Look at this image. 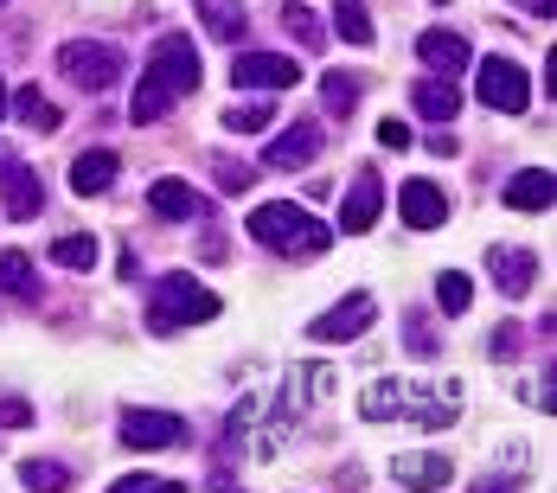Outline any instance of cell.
<instances>
[{
	"mask_svg": "<svg viewBox=\"0 0 557 493\" xmlns=\"http://www.w3.org/2000/svg\"><path fill=\"white\" fill-rule=\"evenodd\" d=\"M0 295H13V301H46V282L33 270V257L26 250H0Z\"/></svg>",
	"mask_w": 557,
	"mask_h": 493,
	"instance_id": "18",
	"label": "cell"
},
{
	"mask_svg": "<svg viewBox=\"0 0 557 493\" xmlns=\"http://www.w3.org/2000/svg\"><path fill=\"white\" fill-rule=\"evenodd\" d=\"M0 206H7V219L13 224H26V219L46 212V186H39V173H33L26 161H13L7 148H0Z\"/></svg>",
	"mask_w": 557,
	"mask_h": 493,
	"instance_id": "8",
	"label": "cell"
},
{
	"mask_svg": "<svg viewBox=\"0 0 557 493\" xmlns=\"http://www.w3.org/2000/svg\"><path fill=\"white\" fill-rule=\"evenodd\" d=\"M552 199H557L552 167H525V173H512L506 193H500V206H512V212H545Z\"/></svg>",
	"mask_w": 557,
	"mask_h": 493,
	"instance_id": "16",
	"label": "cell"
},
{
	"mask_svg": "<svg viewBox=\"0 0 557 493\" xmlns=\"http://www.w3.org/2000/svg\"><path fill=\"white\" fill-rule=\"evenodd\" d=\"M0 115H7V90H0Z\"/></svg>",
	"mask_w": 557,
	"mask_h": 493,
	"instance_id": "35",
	"label": "cell"
},
{
	"mask_svg": "<svg viewBox=\"0 0 557 493\" xmlns=\"http://www.w3.org/2000/svg\"><path fill=\"white\" fill-rule=\"evenodd\" d=\"M379 148H391V155H397V148H410V128H404V122H379Z\"/></svg>",
	"mask_w": 557,
	"mask_h": 493,
	"instance_id": "33",
	"label": "cell"
},
{
	"mask_svg": "<svg viewBox=\"0 0 557 493\" xmlns=\"http://www.w3.org/2000/svg\"><path fill=\"white\" fill-rule=\"evenodd\" d=\"M199 20H206V33L224 39V46H237V39H244V26H250L244 0H199Z\"/></svg>",
	"mask_w": 557,
	"mask_h": 493,
	"instance_id": "22",
	"label": "cell"
},
{
	"mask_svg": "<svg viewBox=\"0 0 557 493\" xmlns=\"http://www.w3.org/2000/svg\"><path fill=\"white\" fill-rule=\"evenodd\" d=\"M231 84H244V90H295L301 64L288 52H237L231 58Z\"/></svg>",
	"mask_w": 557,
	"mask_h": 493,
	"instance_id": "10",
	"label": "cell"
},
{
	"mask_svg": "<svg viewBox=\"0 0 557 493\" xmlns=\"http://www.w3.org/2000/svg\"><path fill=\"white\" fill-rule=\"evenodd\" d=\"M212 173H219V193H244L257 180V167H244V161H212Z\"/></svg>",
	"mask_w": 557,
	"mask_h": 493,
	"instance_id": "32",
	"label": "cell"
},
{
	"mask_svg": "<svg viewBox=\"0 0 557 493\" xmlns=\"http://www.w3.org/2000/svg\"><path fill=\"white\" fill-rule=\"evenodd\" d=\"M0 7H7V0H0Z\"/></svg>",
	"mask_w": 557,
	"mask_h": 493,
	"instance_id": "36",
	"label": "cell"
},
{
	"mask_svg": "<svg viewBox=\"0 0 557 493\" xmlns=\"http://www.w3.org/2000/svg\"><path fill=\"white\" fill-rule=\"evenodd\" d=\"M244 231H250L257 244L282 250V257H295V263H314V257H327V244H334V224L308 219L301 206H257Z\"/></svg>",
	"mask_w": 557,
	"mask_h": 493,
	"instance_id": "3",
	"label": "cell"
},
{
	"mask_svg": "<svg viewBox=\"0 0 557 493\" xmlns=\"http://www.w3.org/2000/svg\"><path fill=\"white\" fill-rule=\"evenodd\" d=\"M219 295L199 282V275L173 270L161 275L154 288H148V333H180V328H206V321H219Z\"/></svg>",
	"mask_w": 557,
	"mask_h": 493,
	"instance_id": "2",
	"label": "cell"
},
{
	"mask_svg": "<svg viewBox=\"0 0 557 493\" xmlns=\"http://www.w3.org/2000/svg\"><path fill=\"white\" fill-rule=\"evenodd\" d=\"M397 212H404L410 231H436V224H448V193L436 180H404L397 186Z\"/></svg>",
	"mask_w": 557,
	"mask_h": 493,
	"instance_id": "12",
	"label": "cell"
},
{
	"mask_svg": "<svg viewBox=\"0 0 557 493\" xmlns=\"http://www.w3.org/2000/svg\"><path fill=\"white\" fill-rule=\"evenodd\" d=\"M115 173H122V155H115V148H90V155L71 161V193H77V199H97V193L115 186Z\"/></svg>",
	"mask_w": 557,
	"mask_h": 493,
	"instance_id": "15",
	"label": "cell"
},
{
	"mask_svg": "<svg viewBox=\"0 0 557 493\" xmlns=\"http://www.w3.org/2000/svg\"><path fill=\"white\" fill-rule=\"evenodd\" d=\"M219 122L231 128V135H257V128H270V122H276V103H231Z\"/></svg>",
	"mask_w": 557,
	"mask_h": 493,
	"instance_id": "28",
	"label": "cell"
},
{
	"mask_svg": "<svg viewBox=\"0 0 557 493\" xmlns=\"http://www.w3.org/2000/svg\"><path fill=\"white\" fill-rule=\"evenodd\" d=\"M404 340H410V353H417V359H436V328H430V315H423V308H404Z\"/></svg>",
	"mask_w": 557,
	"mask_h": 493,
	"instance_id": "30",
	"label": "cell"
},
{
	"mask_svg": "<svg viewBox=\"0 0 557 493\" xmlns=\"http://www.w3.org/2000/svg\"><path fill=\"white\" fill-rule=\"evenodd\" d=\"M321 97H327V115L346 122V115L359 110V77H352V71H327V77H321Z\"/></svg>",
	"mask_w": 557,
	"mask_h": 493,
	"instance_id": "26",
	"label": "cell"
},
{
	"mask_svg": "<svg viewBox=\"0 0 557 493\" xmlns=\"http://www.w3.org/2000/svg\"><path fill=\"white\" fill-rule=\"evenodd\" d=\"M20 488H33V493H58V488H71V468H64V461H46V455H39V461L26 455V461H20Z\"/></svg>",
	"mask_w": 557,
	"mask_h": 493,
	"instance_id": "24",
	"label": "cell"
},
{
	"mask_svg": "<svg viewBox=\"0 0 557 493\" xmlns=\"http://www.w3.org/2000/svg\"><path fill=\"white\" fill-rule=\"evenodd\" d=\"M487 270H494V282H500L506 301H525L532 275H539V257H532L525 244H494V250H487Z\"/></svg>",
	"mask_w": 557,
	"mask_h": 493,
	"instance_id": "13",
	"label": "cell"
},
{
	"mask_svg": "<svg viewBox=\"0 0 557 493\" xmlns=\"http://www.w3.org/2000/svg\"><path fill=\"white\" fill-rule=\"evenodd\" d=\"M58 77L71 90L97 97V90H110L115 77H122V52H115L110 39H64L58 46Z\"/></svg>",
	"mask_w": 557,
	"mask_h": 493,
	"instance_id": "4",
	"label": "cell"
},
{
	"mask_svg": "<svg viewBox=\"0 0 557 493\" xmlns=\"http://www.w3.org/2000/svg\"><path fill=\"white\" fill-rule=\"evenodd\" d=\"M410 110L423 115V122H455L461 115V97H455V84L448 77H423V84H410Z\"/></svg>",
	"mask_w": 557,
	"mask_h": 493,
	"instance_id": "20",
	"label": "cell"
},
{
	"mask_svg": "<svg viewBox=\"0 0 557 493\" xmlns=\"http://www.w3.org/2000/svg\"><path fill=\"white\" fill-rule=\"evenodd\" d=\"M115 436H122V448H180L193 430L180 410H122Z\"/></svg>",
	"mask_w": 557,
	"mask_h": 493,
	"instance_id": "5",
	"label": "cell"
},
{
	"mask_svg": "<svg viewBox=\"0 0 557 493\" xmlns=\"http://www.w3.org/2000/svg\"><path fill=\"white\" fill-rule=\"evenodd\" d=\"M417 58H423L436 77H455V71L468 64V39H461V33H443V26H430V33L417 39Z\"/></svg>",
	"mask_w": 557,
	"mask_h": 493,
	"instance_id": "19",
	"label": "cell"
},
{
	"mask_svg": "<svg viewBox=\"0 0 557 493\" xmlns=\"http://www.w3.org/2000/svg\"><path fill=\"white\" fill-rule=\"evenodd\" d=\"M372 321H379V301H372L366 288H352L346 301H334L327 315H314V321H308V340H321V346H334V340H359Z\"/></svg>",
	"mask_w": 557,
	"mask_h": 493,
	"instance_id": "7",
	"label": "cell"
},
{
	"mask_svg": "<svg viewBox=\"0 0 557 493\" xmlns=\"http://www.w3.org/2000/svg\"><path fill=\"white\" fill-rule=\"evenodd\" d=\"M436 301H443V315H468V301H474V282L461 270H443L436 275Z\"/></svg>",
	"mask_w": 557,
	"mask_h": 493,
	"instance_id": "29",
	"label": "cell"
},
{
	"mask_svg": "<svg viewBox=\"0 0 557 493\" xmlns=\"http://www.w3.org/2000/svg\"><path fill=\"white\" fill-rule=\"evenodd\" d=\"M282 26L295 33V46H301V52H321V20H314L301 0H282Z\"/></svg>",
	"mask_w": 557,
	"mask_h": 493,
	"instance_id": "27",
	"label": "cell"
},
{
	"mask_svg": "<svg viewBox=\"0 0 557 493\" xmlns=\"http://www.w3.org/2000/svg\"><path fill=\"white\" fill-rule=\"evenodd\" d=\"M379 212H385V180H379L372 167H359V173H352V186H346V199H339V224H334V231L366 237V231L379 224Z\"/></svg>",
	"mask_w": 557,
	"mask_h": 493,
	"instance_id": "9",
	"label": "cell"
},
{
	"mask_svg": "<svg viewBox=\"0 0 557 493\" xmlns=\"http://www.w3.org/2000/svg\"><path fill=\"white\" fill-rule=\"evenodd\" d=\"M481 103L500 115H525L532 110V77L512 64V58H487L481 64Z\"/></svg>",
	"mask_w": 557,
	"mask_h": 493,
	"instance_id": "6",
	"label": "cell"
},
{
	"mask_svg": "<svg viewBox=\"0 0 557 493\" xmlns=\"http://www.w3.org/2000/svg\"><path fill=\"white\" fill-rule=\"evenodd\" d=\"M135 488H161V474H122L115 481V493H135Z\"/></svg>",
	"mask_w": 557,
	"mask_h": 493,
	"instance_id": "34",
	"label": "cell"
},
{
	"mask_svg": "<svg viewBox=\"0 0 557 493\" xmlns=\"http://www.w3.org/2000/svg\"><path fill=\"white\" fill-rule=\"evenodd\" d=\"M199 77H206L199 46H193L186 33H161V39H154V52H148V64H141V77H135L128 122H135V128H154L173 103H186V97L199 90Z\"/></svg>",
	"mask_w": 557,
	"mask_h": 493,
	"instance_id": "1",
	"label": "cell"
},
{
	"mask_svg": "<svg viewBox=\"0 0 557 493\" xmlns=\"http://www.w3.org/2000/svg\"><path fill=\"white\" fill-rule=\"evenodd\" d=\"M148 212L161 224H193V219H206L212 206H206V193L186 186V180H154V186H148Z\"/></svg>",
	"mask_w": 557,
	"mask_h": 493,
	"instance_id": "11",
	"label": "cell"
},
{
	"mask_svg": "<svg viewBox=\"0 0 557 493\" xmlns=\"http://www.w3.org/2000/svg\"><path fill=\"white\" fill-rule=\"evenodd\" d=\"M7 115H20L33 135H52L58 122H64V115H58V103L46 97V90H39V84H20V90L7 97Z\"/></svg>",
	"mask_w": 557,
	"mask_h": 493,
	"instance_id": "21",
	"label": "cell"
},
{
	"mask_svg": "<svg viewBox=\"0 0 557 493\" xmlns=\"http://www.w3.org/2000/svg\"><path fill=\"white\" fill-rule=\"evenodd\" d=\"M52 263H64V270H97V237L90 231H71V237H58L52 244Z\"/></svg>",
	"mask_w": 557,
	"mask_h": 493,
	"instance_id": "25",
	"label": "cell"
},
{
	"mask_svg": "<svg viewBox=\"0 0 557 493\" xmlns=\"http://www.w3.org/2000/svg\"><path fill=\"white\" fill-rule=\"evenodd\" d=\"M334 33L346 46H372V13H366V0H334Z\"/></svg>",
	"mask_w": 557,
	"mask_h": 493,
	"instance_id": "23",
	"label": "cell"
},
{
	"mask_svg": "<svg viewBox=\"0 0 557 493\" xmlns=\"http://www.w3.org/2000/svg\"><path fill=\"white\" fill-rule=\"evenodd\" d=\"M314 155H321V122H288L276 141H270V155H263V161L276 167V173H301Z\"/></svg>",
	"mask_w": 557,
	"mask_h": 493,
	"instance_id": "14",
	"label": "cell"
},
{
	"mask_svg": "<svg viewBox=\"0 0 557 493\" xmlns=\"http://www.w3.org/2000/svg\"><path fill=\"white\" fill-rule=\"evenodd\" d=\"M39 410L26 404V397H13V391H0V430H26Z\"/></svg>",
	"mask_w": 557,
	"mask_h": 493,
	"instance_id": "31",
	"label": "cell"
},
{
	"mask_svg": "<svg viewBox=\"0 0 557 493\" xmlns=\"http://www.w3.org/2000/svg\"><path fill=\"white\" fill-rule=\"evenodd\" d=\"M391 481H397V488L430 493V488H448L455 468H448V455H391Z\"/></svg>",
	"mask_w": 557,
	"mask_h": 493,
	"instance_id": "17",
	"label": "cell"
}]
</instances>
